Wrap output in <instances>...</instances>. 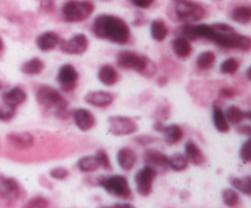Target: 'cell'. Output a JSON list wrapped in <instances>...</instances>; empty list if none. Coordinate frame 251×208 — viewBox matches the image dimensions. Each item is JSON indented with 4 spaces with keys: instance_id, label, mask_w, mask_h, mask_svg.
<instances>
[{
    "instance_id": "6da1fadb",
    "label": "cell",
    "mask_w": 251,
    "mask_h": 208,
    "mask_svg": "<svg viewBox=\"0 0 251 208\" xmlns=\"http://www.w3.org/2000/svg\"><path fill=\"white\" fill-rule=\"evenodd\" d=\"M179 36L196 41L205 38L217 44L223 49H237L242 51H250L251 39L248 36L240 34L228 23H185L179 28Z\"/></svg>"
},
{
    "instance_id": "7a4b0ae2",
    "label": "cell",
    "mask_w": 251,
    "mask_h": 208,
    "mask_svg": "<svg viewBox=\"0 0 251 208\" xmlns=\"http://www.w3.org/2000/svg\"><path fill=\"white\" fill-rule=\"evenodd\" d=\"M92 33L97 38L105 39L112 43L124 46L130 41L129 26L126 22L120 17L114 15H98L92 22Z\"/></svg>"
},
{
    "instance_id": "3957f363",
    "label": "cell",
    "mask_w": 251,
    "mask_h": 208,
    "mask_svg": "<svg viewBox=\"0 0 251 208\" xmlns=\"http://www.w3.org/2000/svg\"><path fill=\"white\" fill-rule=\"evenodd\" d=\"M117 64L119 68L125 70H135L145 77H152L157 72L156 64L151 59L131 50L120 51L118 54Z\"/></svg>"
},
{
    "instance_id": "277c9868",
    "label": "cell",
    "mask_w": 251,
    "mask_h": 208,
    "mask_svg": "<svg viewBox=\"0 0 251 208\" xmlns=\"http://www.w3.org/2000/svg\"><path fill=\"white\" fill-rule=\"evenodd\" d=\"M36 99L42 107L55 108V115L66 119L68 117V100L58 90L50 86H41L36 92Z\"/></svg>"
},
{
    "instance_id": "5b68a950",
    "label": "cell",
    "mask_w": 251,
    "mask_h": 208,
    "mask_svg": "<svg viewBox=\"0 0 251 208\" xmlns=\"http://www.w3.org/2000/svg\"><path fill=\"white\" fill-rule=\"evenodd\" d=\"M95 11L90 0H68L61 6V16L66 22H81L87 20Z\"/></svg>"
},
{
    "instance_id": "8992f818",
    "label": "cell",
    "mask_w": 251,
    "mask_h": 208,
    "mask_svg": "<svg viewBox=\"0 0 251 208\" xmlns=\"http://www.w3.org/2000/svg\"><path fill=\"white\" fill-rule=\"evenodd\" d=\"M98 185L104 188L109 195L115 196L119 198H129L131 196V188H130L127 179L123 175H110L100 176L98 179Z\"/></svg>"
},
{
    "instance_id": "52a82bcc",
    "label": "cell",
    "mask_w": 251,
    "mask_h": 208,
    "mask_svg": "<svg viewBox=\"0 0 251 208\" xmlns=\"http://www.w3.org/2000/svg\"><path fill=\"white\" fill-rule=\"evenodd\" d=\"M176 17L185 23H194L200 21L206 15V10L199 2L190 1V0H179L174 7Z\"/></svg>"
},
{
    "instance_id": "ba28073f",
    "label": "cell",
    "mask_w": 251,
    "mask_h": 208,
    "mask_svg": "<svg viewBox=\"0 0 251 208\" xmlns=\"http://www.w3.org/2000/svg\"><path fill=\"white\" fill-rule=\"evenodd\" d=\"M137 124L134 119L129 116H115L108 117V131L114 136H129L137 131Z\"/></svg>"
},
{
    "instance_id": "9c48e42d",
    "label": "cell",
    "mask_w": 251,
    "mask_h": 208,
    "mask_svg": "<svg viewBox=\"0 0 251 208\" xmlns=\"http://www.w3.org/2000/svg\"><path fill=\"white\" fill-rule=\"evenodd\" d=\"M157 175L156 168L151 165H145L135 175V186L139 195L150 196L153 188V180Z\"/></svg>"
},
{
    "instance_id": "30bf717a",
    "label": "cell",
    "mask_w": 251,
    "mask_h": 208,
    "mask_svg": "<svg viewBox=\"0 0 251 208\" xmlns=\"http://www.w3.org/2000/svg\"><path fill=\"white\" fill-rule=\"evenodd\" d=\"M88 38L82 33L74 34L71 38L59 41V48L63 53L69 55H81L88 49Z\"/></svg>"
},
{
    "instance_id": "8fae6325",
    "label": "cell",
    "mask_w": 251,
    "mask_h": 208,
    "mask_svg": "<svg viewBox=\"0 0 251 208\" xmlns=\"http://www.w3.org/2000/svg\"><path fill=\"white\" fill-rule=\"evenodd\" d=\"M22 195V188L19 181L10 176L0 174V198L5 202H15Z\"/></svg>"
},
{
    "instance_id": "7c38bea8",
    "label": "cell",
    "mask_w": 251,
    "mask_h": 208,
    "mask_svg": "<svg viewBox=\"0 0 251 208\" xmlns=\"http://www.w3.org/2000/svg\"><path fill=\"white\" fill-rule=\"evenodd\" d=\"M60 88L64 92H71L76 88L78 80V72L71 64H64L60 66L56 76Z\"/></svg>"
},
{
    "instance_id": "4fadbf2b",
    "label": "cell",
    "mask_w": 251,
    "mask_h": 208,
    "mask_svg": "<svg viewBox=\"0 0 251 208\" xmlns=\"http://www.w3.org/2000/svg\"><path fill=\"white\" fill-rule=\"evenodd\" d=\"M71 116H73L74 124L80 131H90L96 125L95 115L92 114L91 110L86 109V108H77V109L74 110Z\"/></svg>"
},
{
    "instance_id": "5bb4252c",
    "label": "cell",
    "mask_w": 251,
    "mask_h": 208,
    "mask_svg": "<svg viewBox=\"0 0 251 208\" xmlns=\"http://www.w3.org/2000/svg\"><path fill=\"white\" fill-rule=\"evenodd\" d=\"M114 100V94L107 91H91L85 94V102L96 108H107Z\"/></svg>"
},
{
    "instance_id": "9a60e30c",
    "label": "cell",
    "mask_w": 251,
    "mask_h": 208,
    "mask_svg": "<svg viewBox=\"0 0 251 208\" xmlns=\"http://www.w3.org/2000/svg\"><path fill=\"white\" fill-rule=\"evenodd\" d=\"M59 41H60V38H59V34L56 32L46 31L37 37L36 46L41 51H50L58 46Z\"/></svg>"
},
{
    "instance_id": "2e32d148",
    "label": "cell",
    "mask_w": 251,
    "mask_h": 208,
    "mask_svg": "<svg viewBox=\"0 0 251 208\" xmlns=\"http://www.w3.org/2000/svg\"><path fill=\"white\" fill-rule=\"evenodd\" d=\"M136 153L129 147H123L117 153V162L120 168L124 171L132 170V168L136 164Z\"/></svg>"
},
{
    "instance_id": "e0dca14e",
    "label": "cell",
    "mask_w": 251,
    "mask_h": 208,
    "mask_svg": "<svg viewBox=\"0 0 251 208\" xmlns=\"http://www.w3.org/2000/svg\"><path fill=\"white\" fill-rule=\"evenodd\" d=\"M27 94L21 87L16 86V87L10 88L9 91L4 92L1 94V100L2 103H6V104L11 105V107L17 108L19 105H21L22 103L26 102Z\"/></svg>"
},
{
    "instance_id": "ac0fdd59",
    "label": "cell",
    "mask_w": 251,
    "mask_h": 208,
    "mask_svg": "<svg viewBox=\"0 0 251 208\" xmlns=\"http://www.w3.org/2000/svg\"><path fill=\"white\" fill-rule=\"evenodd\" d=\"M97 77L100 82L104 86H114L119 80V73L114 66H112L110 64H104L98 69Z\"/></svg>"
},
{
    "instance_id": "d6986e66",
    "label": "cell",
    "mask_w": 251,
    "mask_h": 208,
    "mask_svg": "<svg viewBox=\"0 0 251 208\" xmlns=\"http://www.w3.org/2000/svg\"><path fill=\"white\" fill-rule=\"evenodd\" d=\"M167 159L168 156L158 149H147L144 153V162L153 168H167Z\"/></svg>"
},
{
    "instance_id": "ffe728a7",
    "label": "cell",
    "mask_w": 251,
    "mask_h": 208,
    "mask_svg": "<svg viewBox=\"0 0 251 208\" xmlns=\"http://www.w3.org/2000/svg\"><path fill=\"white\" fill-rule=\"evenodd\" d=\"M7 141L17 148H29L33 146L34 137L29 132H11L7 135Z\"/></svg>"
},
{
    "instance_id": "44dd1931",
    "label": "cell",
    "mask_w": 251,
    "mask_h": 208,
    "mask_svg": "<svg viewBox=\"0 0 251 208\" xmlns=\"http://www.w3.org/2000/svg\"><path fill=\"white\" fill-rule=\"evenodd\" d=\"M172 49H173V53L176 54L178 58L180 59H186L190 56L191 51H193V46H191L190 41L184 37L178 36L176 38H174L172 41Z\"/></svg>"
},
{
    "instance_id": "7402d4cb",
    "label": "cell",
    "mask_w": 251,
    "mask_h": 208,
    "mask_svg": "<svg viewBox=\"0 0 251 208\" xmlns=\"http://www.w3.org/2000/svg\"><path fill=\"white\" fill-rule=\"evenodd\" d=\"M212 121L213 126L221 134H226V132L229 131L230 126L229 122H228L227 117L225 115V110L220 107V105L215 104L212 108Z\"/></svg>"
},
{
    "instance_id": "603a6c76",
    "label": "cell",
    "mask_w": 251,
    "mask_h": 208,
    "mask_svg": "<svg viewBox=\"0 0 251 208\" xmlns=\"http://www.w3.org/2000/svg\"><path fill=\"white\" fill-rule=\"evenodd\" d=\"M185 157L189 163L194 164V165H201L205 162V156H203L202 151L194 141H188L185 143Z\"/></svg>"
},
{
    "instance_id": "cb8c5ba5",
    "label": "cell",
    "mask_w": 251,
    "mask_h": 208,
    "mask_svg": "<svg viewBox=\"0 0 251 208\" xmlns=\"http://www.w3.org/2000/svg\"><path fill=\"white\" fill-rule=\"evenodd\" d=\"M169 33L168 26L163 20H153L150 24V34L156 42H163Z\"/></svg>"
},
{
    "instance_id": "d4e9b609",
    "label": "cell",
    "mask_w": 251,
    "mask_h": 208,
    "mask_svg": "<svg viewBox=\"0 0 251 208\" xmlns=\"http://www.w3.org/2000/svg\"><path fill=\"white\" fill-rule=\"evenodd\" d=\"M225 115L226 117H227L228 122L234 125L240 124V122L244 121L245 119H250V112L245 113L244 110H242L239 107H237V105H229V107L226 109Z\"/></svg>"
},
{
    "instance_id": "484cf974",
    "label": "cell",
    "mask_w": 251,
    "mask_h": 208,
    "mask_svg": "<svg viewBox=\"0 0 251 208\" xmlns=\"http://www.w3.org/2000/svg\"><path fill=\"white\" fill-rule=\"evenodd\" d=\"M230 19L240 24H248L251 21V7L249 5H238L230 12Z\"/></svg>"
},
{
    "instance_id": "4316f807",
    "label": "cell",
    "mask_w": 251,
    "mask_h": 208,
    "mask_svg": "<svg viewBox=\"0 0 251 208\" xmlns=\"http://www.w3.org/2000/svg\"><path fill=\"white\" fill-rule=\"evenodd\" d=\"M162 134L164 135V139H166L167 143L169 144L178 143V142H180L181 139H183V136H184L183 129L176 124L164 126Z\"/></svg>"
},
{
    "instance_id": "83f0119b",
    "label": "cell",
    "mask_w": 251,
    "mask_h": 208,
    "mask_svg": "<svg viewBox=\"0 0 251 208\" xmlns=\"http://www.w3.org/2000/svg\"><path fill=\"white\" fill-rule=\"evenodd\" d=\"M44 63L39 58H31L29 60L25 61L21 66V72L25 75L34 76L39 75L43 71Z\"/></svg>"
},
{
    "instance_id": "f1b7e54d",
    "label": "cell",
    "mask_w": 251,
    "mask_h": 208,
    "mask_svg": "<svg viewBox=\"0 0 251 208\" xmlns=\"http://www.w3.org/2000/svg\"><path fill=\"white\" fill-rule=\"evenodd\" d=\"M167 165L174 171H183L188 168L189 162L186 159L185 154L174 153L168 157V159H167Z\"/></svg>"
},
{
    "instance_id": "f546056e",
    "label": "cell",
    "mask_w": 251,
    "mask_h": 208,
    "mask_svg": "<svg viewBox=\"0 0 251 208\" xmlns=\"http://www.w3.org/2000/svg\"><path fill=\"white\" fill-rule=\"evenodd\" d=\"M230 184L234 187V190L239 191V192L244 193V195L250 196L251 195V176L247 175V176H232L229 179Z\"/></svg>"
},
{
    "instance_id": "4dcf8cb0",
    "label": "cell",
    "mask_w": 251,
    "mask_h": 208,
    "mask_svg": "<svg viewBox=\"0 0 251 208\" xmlns=\"http://www.w3.org/2000/svg\"><path fill=\"white\" fill-rule=\"evenodd\" d=\"M76 164H77L78 170L82 173H93L100 168V163H98L96 156L81 157Z\"/></svg>"
},
{
    "instance_id": "1f68e13d",
    "label": "cell",
    "mask_w": 251,
    "mask_h": 208,
    "mask_svg": "<svg viewBox=\"0 0 251 208\" xmlns=\"http://www.w3.org/2000/svg\"><path fill=\"white\" fill-rule=\"evenodd\" d=\"M216 63V54L211 50H205L200 53L196 58V66L200 70H210Z\"/></svg>"
},
{
    "instance_id": "d6a6232c",
    "label": "cell",
    "mask_w": 251,
    "mask_h": 208,
    "mask_svg": "<svg viewBox=\"0 0 251 208\" xmlns=\"http://www.w3.org/2000/svg\"><path fill=\"white\" fill-rule=\"evenodd\" d=\"M239 61L235 58H227L221 63L220 70L222 73L226 75H234L238 70H239Z\"/></svg>"
},
{
    "instance_id": "836d02e7",
    "label": "cell",
    "mask_w": 251,
    "mask_h": 208,
    "mask_svg": "<svg viewBox=\"0 0 251 208\" xmlns=\"http://www.w3.org/2000/svg\"><path fill=\"white\" fill-rule=\"evenodd\" d=\"M222 200L227 207H235V206L239 205V195L235 190L233 188H225L222 191Z\"/></svg>"
},
{
    "instance_id": "e575fe53",
    "label": "cell",
    "mask_w": 251,
    "mask_h": 208,
    "mask_svg": "<svg viewBox=\"0 0 251 208\" xmlns=\"http://www.w3.org/2000/svg\"><path fill=\"white\" fill-rule=\"evenodd\" d=\"M15 114H16V108L6 103L0 104V121H10L15 116Z\"/></svg>"
},
{
    "instance_id": "d590c367",
    "label": "cell",
    "mask_w": 251,
    "mask_h": 208,
    "mask_svg": "<svg viewBox=\"0 0 251 208\" xmlns=\"http://www.w3.org/2000/svg\"><path fill=\"white\" fill-rule=\"evenodd\" d=\"M95 156H96V158H97L98 163H100V168H103L104 170H110V169H112L110 159L104 149H98L97 153H96Z\"/></svg>"
},
{
    "instance_id": "8d00e7d4",
    "label": "cell",
    "mask_w": 251,
    "mask_h": 208,
    "mask_svg": "<svg viewBox=\"0 0 251 208\" xmlns=\"http://www.w3.org/2000/svg\"><path fill=\"white\" fill-rule=\"evenodd\" d=\"M49 206V201L47 200L46 197H43V196H34V197H32L31 200L27 201L26 203V207H48Z\"/></svg>"
},
{
    "instance_id": "74e56055",
    "label": "cell",
    "mask_w": 251,
    "mask_h": 208,
    "mask_svg": "<svg viewBox=\"0 0 251 208\" xmlns=\"http://www.w3.org/2000/svg\"><path fill=\"white\" fill-rule=\"evenodd\" d=\"M49 176L54 180H64L69 176V171L66 168H63V166H55V168L50 169L49 171Z\"/></svg>"
},
{
    "instance_id": "f35d334b",
    "label": "cell",
    "mask_w": 251,
    "mask_h": 208,
    "mask_svg": "<svg viewBox=\"0 0 251 208\" xmlns=\"http://www.w3.org/2000/svg\"><path fill=\"white\" fill-rule=\"evenodd\" d=\"M239 156L244 163H250V161H251L250 139H247V141L242 144V147H240V151H239Z\"/></svg>"
},
{
    "instance_id": "ab89813d",
    "label": "cell",
    "mask_w": 251,
    "mask_h": 208,
    "mask_svg": "<svg viewBox=\"0 0 251 208\" xmlns=\"http://www.w3.org/2000/svg\"><path fill=\"white\" fill-rule=\"evenodd\" d=\"M218 94L223 99H232L235 97V90L232 87H222L218 91Z\"/></svg>"
},
{
    "instance_id": "60d3db41",
    "label": "cell",
    "mask_w": 251,
    "mask_h": 208,
    "mask_svg": "<svg viewBox=\"0 0 251 208\" xmlns=\"http://www.w3.org/2000/svg\"><path fill=\"white\" fill-rule=\"evenodd\" d=\"M154 141H156V137L150 136V135H141V136L135 137V142L140 146H147V144L152 143Z\"/></svg>"
},
{
    "instance_id": "b9f144b4",
    "label": "cell",
    "mask_w": 251,
    "mask_h": 208,
    "mask_svg": "<svg viewBox=\"0 0 251 208\" xmlns=\"http://www.w3.org/2000/svg\"><path fill=\"white\" fill-rule=\"evenodd\" d=\"M129 1L137 9H149L152 6L154 0H129Z\"/></svg>"
},
{
    "instance_id": "7bdbcfd3",
    "label": "cell",
    "mask_w": 251,
    "mask_h": 208,
    "mask_svg": "<svg viewBox=\"0 0 251 208\" xmlns=\"http://www.w3.org/2000/svg\"><path fill=\"white\" fill-rule=\"evenodd\" d=\"M153 129H154V131L161 132L162 134V131H163V129H164V125H163V122H162V120H158V121L154 122Z\"/></svg>"
},
{
    "instance_id": "ee69618b",
    "label": "cell",
    "mask_w": 251,
    "mask_h": 208,
    "mask_svg": "<svg viewBox=\"0 0 251 208\" xmlns=\"http://www.w3.org/2000/svg\"><path fill=\"white\" fill-rule=\"evenodd\" d=\"M112 207H115V208H132L134 206L130 205V203H126V202H120V203H115V205H113Z\"/></svg>"
},
{
    "instance_id": "f6af8a7d",
    "label": "cell",
    "mask_w": 251,
    "mask_h": 208,
    "mask_svg": "<svg viewBox=\"0 0 251 208\" xmlns=\"http://www.w3.org/2000/svg\"><path fill=\"white\" fill-rule=\"evenodd\" d=\"M238 131L242 132L243 135H247V136H250V134H251V129H250L249 125H245V126H243L242 129H239Z\"/></svg>"
},
{
    "instance_id": "bcb514c9",
    "label": "cell",
    "mask_w": 251,
    "mask_h": 208,
    "mask_svg": "<svg viewBox=\"0 0 251 208\" xmlns=\"http://www.w3.org/2000/svg\"><path fill=\"white\" fill-rule=\"evenodd\" d=\"M2 48H4V42H2L1 37H0V51L2 50Z\"/></svg>"
},
{
    "instance_id": "7dc6e473",
    "label": "cell",
    "mask_w": 251,
    "mask_h": 208,
    "mask_svg": "<svg viewBox=\"0 0 251 208\" xmlns=\"http://www.w3.org/2000/svg\"><path fill=\"white\" fill-rule=\"evenodd\" d=\"M0 90H1V82H0Z\"/></svg>"
},
{
    "instance_id": "c3c4849f",
    "label": "cell",
    "mask_w": 251,
    "mask_h": 208,
    "mask_svg": "<svg viewBox=\"0 0 251 208\" xmlns=\"http://www.w3.org/2000/svg\"><path fill=\"white\" fill-rule=\"evenodd\" d=\"M176 1H179V0H176Z\"/></svg>"
}]
</instances>
